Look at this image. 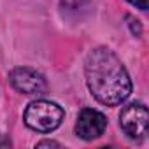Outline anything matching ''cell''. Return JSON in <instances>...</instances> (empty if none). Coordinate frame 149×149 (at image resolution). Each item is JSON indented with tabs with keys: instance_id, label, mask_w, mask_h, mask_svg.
Returning <instances> with one entry per match:
<instances>
[{
	"instance_id": "6",
	"label": "cell",
	"mask_w": 149,
	"mask_h": 149,
	"mask_svg": "<svg viewBox=\"0 0 149 149\" xmlns=\"http://www.w3.org/2000/svg\"><path fill=\"white\" fill-rule=\"evenodd\" d=\"M86 2H88V0H61L63 7H67V9H79V7H83Z\"/></svg>"
},
{
	"instance_id": "3",
	"label": "cell",
	"mask_w": 149,
	"mask_h": 149,
	"mask_svg": "<svg viewBox=\"0 0 149 149\" xmlns=\"http://www.w3.org/2000/svg\"><path fill=\"white\" fill-rule=\"evenodd\" d=\"M119 125L123 132L132 139H140L147 133L149 114L144 104H130L123 107L119 114Z\"/></svg>"
},
{
	"instance_id": "1",
	"label": "cell",
	"mask_w": 149,
	"mask_h": 149,
	"mask_svg": "<svg viewBox=\"0 0 149 149\" xmlns=\"http://www.w3.org/2000/svg\"><path fill=\"white\" fill-rule=\"evenodd\" d=\"M86 83L91 95L104 105H118L128 98L132 81L119 58L107 47H97L86 60Z\"/></svg>"
},
{
	"instance_id": "8",
	"label": "cell",
	"mask_w": 149,
	"mask_h": 149,
	"mask_svg": "<svg viewBox=\"0 0 149 149\" xmlns=\"http://www.w3.org/2000/svg\"><path fill=\"white\" fill-rule=\"evenodd\" d=\"M60 144L58 142H53V140H42L37 144V147H58Z\"/></svg>"
},
{
	"instance_id": "4",
	"label": "cell",
	"mask_w": 149,
	"mask_h": 149,
	"mask_svg": "<svg viewBox=\"0 0 149 149\" xmlns=\"http://www.w3.org/2000/svg\"><path fill=\"white\" fill-rule=\"evenodd\" d=\"M9 81L11 84L25 93V95H40L47 90V83L40 72L28 68V67H18L9 74Z\"/></svg>"
},
{
	"instance_id": "2",
	"label": "cell",
	"mask_w": 149,
	"mask_h": 149,
	"mask_svg": "<svg viewBox=\"0 0 149 149\" xmlns=\"http://www.w3.org/2000/svg\"><path fill=\"white\" fill-rule=\"evenodd\" d=\"M63 119V109L49 100H35L32 104H28L26 111H25V123L28 128L40 132V133H47L53 132L60 126Z\"/></svg>"
},
{
	"instance_id": "7",
	"label": "cell",
	"mask_w": 149,
	"mask_h": 149,
	"mask_svg": "<svg viewBox=\"0 0 149 149\" xmlns=\"http://www.w3.org/2000/svg\"><path fill=\"white\" fill-rule=\"evenodd\" d=\"M128 2H130L132 6L139 7L140 11H146V9H147V6H149V0H128Z\"/></svg>"
},
{
	"instance_id": "5",
	"label": "cell",
	"mask_w": 149,
	"mask_h": 149,
	"mask_svg": "<svg viewBox=\"0 0 149 149\" xmlns=\"http://www.w3.org/2000/svg\"><path fill=\"white\" fill-rule=\"evenodd\" d=\"M107 126V118L95 109H83L77 116L76 133L84 140H93L104 133Z\"/></svg>"
}]
</instances>
